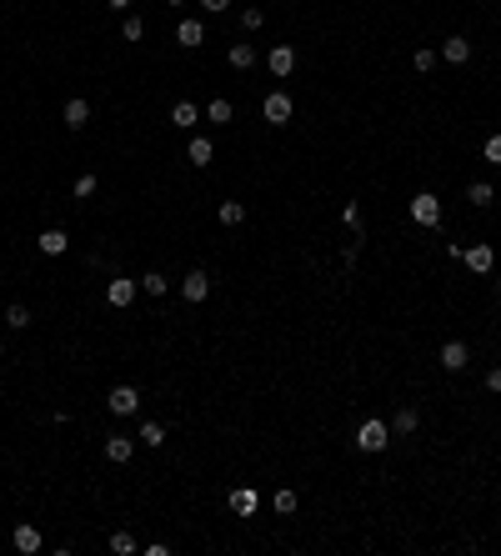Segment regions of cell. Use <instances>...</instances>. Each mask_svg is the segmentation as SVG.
I'll return each instance as SVG.
<instances>
[{
    "label": "cell",
    "instance_id": "obj_19",
    "mask_svg": "<svg viewBox=\"0 0 501 556\" xmlns=\"http://www.w3.org/2000/svg\"><path fill=\"white\" fill-rule=\"evenodd\" d=\"M186 155H191V165H211V141H206V136H196Z\"/></svg>",
    "mask_w": 501,
    "mask_h": 556
},
{
    "label": "cell",
    "instance_id": "obj_13",
    "mask_svg": "<svg viewBox=\"0 0 501 556\" xmlns=\"http://www.w3.org/2000/svg\"><path fill=\"white\" fill-rule=\"evenodd\" d=\"M35 246H40L45 256H66V246H71V241H66V231H40V241H35Z\"/></svg>",
    "mask_w": 501,
    "mask_h": 556
},
{
    "label": "cell",
    "instance_id": "obj_30",
    "mask_svg": "<svg viewBox=\"0 0 501 556\" xmlns=\"http://www.w3.org/2000/svg\"><path fill=\"white\" fill-rule=\"evenodd\" d=\"M276 511H296V491H276Z\"/></svg>",
    "mask_w": 501,
    "mask_h": 556
},
{
    "label": "cell",
    "instance_id": "obj_16",
    "mask_svg": "<svg viewBox=\"0 0 501 556\" xmlns=\"http://www.w3.org/2000/svg\"><path fill=\"white\" fill-rule=\"evenodd\" d=\"M226 61H231L236 71H251V66H256V50H251L246 40H236V45H231V55H226Z\"/></svg>",
    "mask_w": 501,
    "mask_h": 556
},
{
    "label": "cell",
    "instance_id": "obj_14",
    "mask_svg": "<svg viewBox=\"0 0 501 556\" xmlns=\"http://www.w3.org/2000/svg\"><path fill=\"white\" fill-rule=\"evenodd\" d=\"M231 511H236V516H251V511H256V491H251V486H236V491H231Z\"/></svg>",
    "mask_w": 501,
    "mask_h": 556
},
{
    "label": "cell",
    "instance_id": "obj_9",
    "mask_svg": "<svg viewBox=\"0 0 501 556\" xmlns=\"http://www.w3.org/2000/svg\"><path fill=\"white\" fill-rule=\"evenodd\" d=\"M131 451H136V441H131V436H105V456L116 461V466H121V461H131Z\"/></svg>",
    "mask_w": 501,
    "mask_h": 556
},
{
    "label": "cell",
    "instance_id": "obj_2",
    "mask_svg": "<svg viewBox=\"0 0 501 556\" xmlns=\"http://www.w3.org/2000/svg\"><path fill=\"white\" fill-rule=\"evenodd\" d=\"M411 220H416V226H436V220H441V201H436L431 191H421V196L411 201Z\"/></svg>",
    "mask_w": 501,
    "mask_h": 556
},
{
    "label": "cell",
    "instance_id": "obj_21",
    "mask_svg": "<svg viewBox=\"0 0 501 556\" xmlns=\"http://www.w3.org/2000/svg\"><path fill=\"white\" fill-rule=\"evenodd\" d=\"M391 431H416V406H401L391 416Z\"/></svg>",
    "mask_w": 501,
    "mask_h": 556
},
{
    "label": "cell",
    "instance_id": "obj_10",
    "mask_svg": "<svg viewBox=\"0 0 501 556\" xmlns=\"http://www.w3.org/2000/svg\"><path fill=\"white\" fill-rule=\"evenodd\" d=\"M441 55H447V61H452V66H466V61H471V40H461V35H452L447 45H441Z\"/></svg>",
    "mask_w": 501,
    "mask_h": 556
},
{
    "label": "cell",
    "instance_id": "obj_25",
    "mask_svg": "<svg viewBox=\"0 0 501 556\" xmlns=\"http://www.w3.org/2000/svg\"><path fill=\"white\" fill-rule=\"evenodd\" d=\"M121 35H126V40H141V35H146V20H141V16H126Z\"/></svg>",
    "mask_w": 501,
    "mask_h": 556
},
{
    "label": "cell",
    "instance_id": "obj_32",
    "mask_svg": "<svg viewBox=\"0 0 501 556\" xmlns=\"http://www.w3.org/2000/svg\"><path fill=\"white\" fill-rule=\"evenodd\" d=\"M486 391H496V396H501V366H496V371H486Z\"/></svg>",
    "mask_w": 501,
    "mask_h": 556
},
{
    "label": "cell",
    "instance_id": "obj_4",
    "mask_svg": "<svg viewBox=\"0 0 501 556\" xmlns=\"http://www.w3.org/2000/svg\"><path fill=\"white\" fill-rule=\"evenodd\" d=\"M105 406L116 411V416H131V411H141V391H136V386H116Z\"/></svg>",
    "mask_w": 501,
    "mask_h": 556
},
{
    "label": "cell",
    "instance_id": "obj_8",
    "mask_svg": "<svg viewBox=\"0 0 501 556\" xmlns=\"http://www.w3.org/2000/svg\"><path fill=\"white\" fill-rule=\"evenodd\" d=\"M105 301H110V306H131V301H136V281H126V276H116V281L105 286Z\"/></svg>",
    "mask_w": 501,
    "mask_h": 556
},
{
    "label": "cell",
    "instance_id": "obj_24",
    "mask_svg": "<svg viewBox=\"0 0 501 556\" xmlns=\"http://www.w3.org/2000/svg\"><path fill=\"white\" fill-rule=\"evenodd\" d=\"M141 286H146L151 296H165V286H171V281H165L160 271H151V276H141Z\"/></svg>",
    "mask_w": 501,
    "mask_h": 556
},
{
    "label": "cell",
    "instance_id": "obj_1",
    "mask_svg": "<svg viewBox=\"0 0 501 556\" xmlns=\"http://www.w3.org/2000/svg\"><path fill=\"white\" fill-rule=\"evenodd\" d=\"M356 446L371 451V456L386 451V446H391V426H386V421H361V426H356Z\"/></svg>",
    "mask_w": 501,
    "mask_h": 556
},
{
    "label": "cell",
    "instance_id": "obj_20",
    "mask_svg": "<svg viewBox=\"0 0 501 556\" xmlns=\"http://www.w3.org/2000/svg\"><path fill=\"white\" fill-rule=\"evenodd\" d=\"M206 116H211V126H226V121H231V100H220V95H216Z\"/></svg>",
    "mask_w": 501,
    "mask_h": 556
},
{
    "label": "cell",
    "instance_id": "obj_31",
    "mask_svg": "<svg viewBox=\"0 0 501 556\" xmlns=\"http://www.w3.org/2000/svg\"><path fill=\"white\" fill-rule=\"evenodd\" d=\"M261 20H266V16H261L256 6H251V11H241V25H246V30H261Z\"/></svg>",
    "mask_w": 501,
    "mask_h": 556
},
{
    "label": "cell",
    "instance_id": "obj_6",
    "mask_svg": "<svg viewBox=\"0 0 501 556\" xmlns=\"http://www.w3.org/2000/svg\"><path fill=\"white\" fill-rule=\"evenodd\" d=\"M181 296H186V301H206V296H211V276H206V271H191L186 281H181Z\"/></svg>",
    "mask_w": 501,
    "mask_h": 556
},
{
    "label": "cell",
    "instance_id": "obj_11",
    "mask_svg": "<svg viewBox=\"0 0 501 556\" xmlns=\"http://www.w3.org/2000/svg\"><path fill=\"white\" fill-rule=\"evenodd\" d=\"M176 40H181L186 50H196V45L206 40V25H201V20H181V30H176Z\"/></svg>",
    "mask_w": 501,
    "mask_h": 556
},
{
    "label": "cell",
    "instance_id": "obj_26",
    "mask_svg": "<svg viewBox=\"0 0 501 556\" xmlns=\"http://www.w3.org/2000/svg\"><path fill=\"white\" fill-rule=\"evenodd\" d=\"M6 321H11V331H25V326H30V311H25V306H11Z\"/></svg>",
    "mask_w": 501,
    "mask_h": 556
},
{
    "label": "cell",
    "instance_id": "obj_36",
    "mask_svg": "<svg viewBox=\"0 0 501 556\" xmlns=\"http://www.w3.org/2000/svg\"><path fill=\"white\" fill-rule=\"evenodd\" d=\"M496 296H501V281H496Z\"/></svg>",
    "mask_w": 501,
    "mask_h": 556
},
{
    "label": "cell",
    "instance_id": "obj_12",
    "mask_svg": "<svg viewBox=\"0 0 501 556\" xmlns=\"http://www.w3.org/2000/svg\"><path fill=\"white\" fill-rule=\"evenodd\" d=\"M201 121V110L191 105V100H176V110H171V126H181V131H191Z\"/></svg>",
    "mask_w": 501,
    "mask_h": 556
},
{
    "label": "cell",
    "instance_id": "obj_23",
    "mask_svg": "<svg viewBox=\"0 0 501 556\" xmlns=\"http://www.w3.org/2000/svg\"><path fill=\"white\" fill-rule=\"evenodd\" d=\"M466 201H471V206H491L496 196H491V186H486V181H476V186L466 191Z\"/></svg>",
    "mask_w": 501,
    "mask_h": 556
},
{
    "label": "cell",
    "instance_id": "obj_17",
    "mask_svg": "<svg viewBox=\"0 0 501 556\" xmlns=\"http://www.w3.org/2000/svg\"><path fill=\"white\" fill-rule=\"evenodd\" d=\"M86 121H90V100H71V105H66V126L81 131Z\"/></svg>",
    "mask_w": 501,
    "mask_h": 556
},
{
    "label": "cell",
    "instance_id": "obj_27",
    "mask_svg": "<svg viewBox=\"0 0 501 556\" xmlns=\"http://www.w3.org/2000/svg\"><path fill=\"white\" fill-rule=\"evenodd\" d=\"M141 441H146V446H160V441H165V431H160L155 421H146V426H141Z\"/></svg>",
    "mask_w": 501,
    "mask_h": 556
},
{
    "label": "cell",
    "instance_id": "obj_35",
    "mask_svg": "<svg viewBox=\"0 0 501 556\" xmlns=\"http://www.w3.org/2000/svg\"><path fill=\"white\" fill-rule=\"evenodd\" d=\"M171 6H186V0H171Z\"/></svg>",
    "mask_w": 501,
    "mask_h": 556
},
{
    "label": "cell",
    "instance_id": "obj_33",
    "mask_svg": "<svg viewBox=\"0 0 501 556\" xmlns=\"http://www.w3.org/2000/svg\"><path fill=\"white\" fill-rule=\"evenodd\" d=\"M201 6H206L211 16H220V11H231V0H201Z\"/></svg>",
    "mask_w": 501,
    "mask_h": 556
},
{
    "label": "cell",
    "instance_id": "obj_22",
    "mask_svg": "<svg viewBox=\"0 0 501 556\" xmlns=\"http://www.w3.org/2000/svg\"><path fill=\"white\" fill-rule=\"evenodd\" d=\"M220 220H226V226H241V220H246V206H241V201H226V206H220Z\"/></svg>",
    "mask_w": 501,
    "mask_h": 556
},
{
    "label": "cell",
    "instance_id": "obj_34",
    "mask_svg": "<svg viewBox=\"0 0 501 556\" xmlns=\"http://www.w3.org/2000/svg\"><path fill=\"white\" fill-rule=\"evenodd\" d=\"M105 6H116V11H131V0H105Z\"/></svg>",
    "mask_w": 501,
    "mask_h": 556
},
{
    "label": "cell",
    "instance_id": "obj_18",
    "mask_svg": "<svg viewBox=\"0 0 501 556\" xmlns=\"http://www.w3.org/2000/svg\"><path fill=\"white\" fill-rule=\"evenodd\" d=\"M16 551H25V556L40 551V531L35 526H16Z\"/></svg>",
    "mask_w": 501,
    "mask_h": 556
},
{
    "label": "cell",
    "instance_id": "obj_28",
    "mask_svg": "<svg viewBox=\"0 0 501 556\" xmlns=\"http://www.w3.org/2000/svg\"><path fill=\"white\" fill-rule=\"evenodd\" d=\"M110 551H121V556L136 551V536H131V531H116V536H110Z\"/></svg>",
    "mask_w": 501,
    "mask_h": 556
},
{
    "label": "cell",
    "instance_id": "obj_5",
    "mask_svg": "<svg viewBox=\"0 0 501 556\" xmlns=\"http://www.w3.org/2000/svg\"><path fill=\"white\" fill-rule=\"evenodd\" d=\"M266 66H271V76H281V81H286V76H291V66H296V50H291V45H276V50L266 55Z\"/></svg>",
    "mask_w": 501,
    "mask_h": 556
},
{
    "label": "cell",
    "instance_id": "obj_15",
    "mask_svg": "<svg viewBox=\"0 0 501 556\" xmlns=\"http://www.w3.org/2000/svg\"><path fill=\"white\" fill-rule=\"evenodd\" d=\"M461 256H466V266H471L476 276H486V271H491V246H471V251H461Z\"/></svg>",
    "mask_w": 501,
    "mask_h": 556
},
{
    "label": "cell",
    "instance_id": "obj_29",
    "mask_svg": "<svg viewBox=\"0 0 501 556\" xmlns=\"http://www.w3.org/2000/svg\"><path fill=\"white\" fill-rule=\"evenodd\" d=\"M481 150H486V160H491V165H501V136H486V146H481Z\"/></svg>",
    "mask_w": 501,
    "mask_h": 556
},
{
    "label": "cell",
    "instance_id": "obj_3",
    "mask_svg": "<svg viewBox=\"0 0 501 556\" xmlns=\"http://www.w3.org/2000/svg\"><path fill=\"white\" fill-rule=\"evenodd\" d=\"M261 110H266V121H271V126H286V121H291V95H286V90H271Z\"/></svg>",
    "mask_w": 501,
    "mask_h": 556
},
{
    "label": "cell",
    "instance_id": "obj_7",
    "mask_svg": "<svg viewBox=\"0 0 501 556\" xmlns=\"http://www.w3.org/2000/svg\"><path fill=\"white\" fill-rule=\"evenodd\" d=\"M466 361H471L466 341H447V346H441V366H447V371H466Z\"/></svg>",
    "mask_w": 501,
    "mask_h": 556
}]
</instances>
